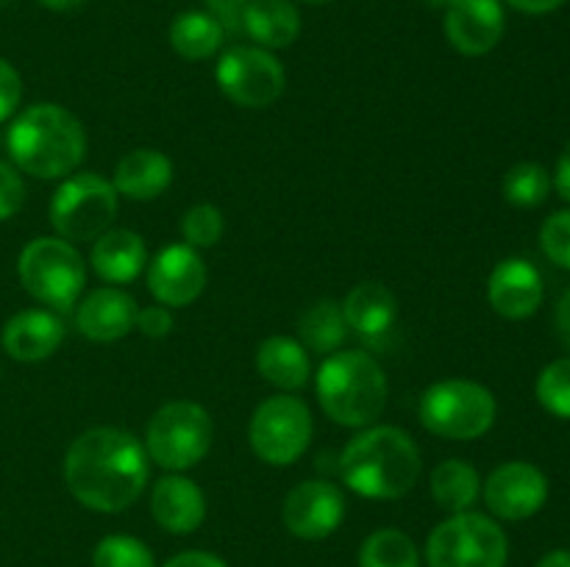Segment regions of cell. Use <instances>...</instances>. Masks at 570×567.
<instances>
[{
  "instance_id": "74e56055",
  "label": "cell",
  "mask_w": 570,
  "mask_h": 567,
  "mask_svg": "<svg viewBox=\"0 0 570 567\" xmlns=\"http://www.w3.org/2000/svg\"><path fill=\"white\" fill-rule=\"evenodd\" d=\"M165 567H226V561L206 550H184V554L173 556Z\"/></svg>"
},
{
  "instance_id": "30bf717a",
  "label": "cell",
  "mask_w": 570,
  "mask_h": 567,
  "mask_svg": "<svg viewBox=\"0 0 570 567\" xmlns=\"http://www.w3.org/2000/svg\"><path fill=\"white\" fill-rule=\"evenodd\" d=\"M254 454L273 467H287L312 442V411L295 395H273L256 406L248 426Z\"/></svg>"
},
{
  "instance_id": "5bb4252c",
  "label": "cell",
  "mask_w": 570,
  "mask_h": 567,
  "mask_svg": "<svg viewBox=\"0 0 570 567\" xmlns=\"http://www.w3.org/2000/svg\"><path fill=\"white\" fill-rule=\"evenodd\" d=\"M206 287V267L189 245H170L150 261L148 289L161 306H189Z\"/></svg>"
},
{
  "instance_id": "9c48e42d",
  "label": "cell",
  "mask_w": 570,
  "mask_h": 567,
  "mask_svg": "<svg viewBox=\"0 0 570 567\" xmlns=\"http://www.w3.org/2000/svg\"><path fill=\"white\" fill-rule=\"evenodd\" d=\"M117 198L111 181L95 172H76L61 181L50 200V222L67 242H89L109 231L117 217Z\"/></svg>"
},
{
  "instance_id": "f6af8a7d",
  "label": "cell",
  "mask_w": 570,
  "mask_h": 567,
  "mask_svg": "<svg viewBox=\"0 0 570 567\" xmlns=\"http://www.w3.org/2000/svg\"><path fill=\"white\" fill-rule=\"evenodd\" d=\"M304 3H328V0H304Z\"/></svg>"
},
{
  "instance_id": "7bdbcfd3",
  "label": "cell",
  "mask_w": 570,
  "mask_h": 567,
  "mask_svg": "<svg viewBox=\"0 0 570 567\" xmlns=\"http://www.w3.org/2000/svg\"><path fill=\"white\" fill-rule=\"evenodd\" d=\"M39 3L50 11H72V9H81L87 0H39Z\"/></svg>"
},
{
  "instance_id": "ab89813d",
  "label": "cell",
  "mask_w": 570,
  "mask_h": 567,
  "mask_svg": "<svg viewBox=\"0 0 570 567\" xmlns=\"http://www.w3.org/2000/svg\"><path fill=\"white\" fill-rule=\"evenodd\" d=\"M554 187L557 192L570 203V139L566 145V150L560 153V161H557V170H554Z\"/></svg>"
},
{
  "instance_id": "4316f807",
  "label": "cell",
  "mask_w": 570,
  "mask_h": 567,
  "mask_svg": "<svg viewBox=\"0 0 570 567\" xmlns=\"http://www.w3.org/2000/svg\"><path fill=\"white\" fill-rule=\"evenodd\" d=\"M301 339L315 354H337L348 337V322H345L343 306L337 300H317L312 309L304 311L298 322Z\"/></svg>"
},
{
  "instance_id": "d6986e66",
  "label": "cell",
  "mask_w": 570,
  "mask_h": 567,
  "mask_svg": "<svg viewBox=\"0 0 570 567\" xmlns=\"http://www.w3.org/2000/svg\"><path fill=\"white\" fill-rule=\"evenodd\" d=\"M65 339V326L53 311H17L3 326V348L17 361H42L56 354Z\"/></svg>"
},
{
  "instance_id": "7a4b0ae2",
  "label": "cell",
  "mask_w": 570,
  "mask_h": 567,
  "mask_svg": "<svg viewBox=\"0 0 570 567\" xmlns=\"http://www.w3.org/2000/svg\"><path fill=\"white\" fill-rule=\"evenodd\" d=\"M340 472L362 498L393 500L417 484L421 450L404 428L371 426L345 445Z\"/></svg>"
},
{
  "instance_id": "ba28073f",
  "label": "cell",
  "mask_w": 570,
  "mask_h": 567,
  "mask_svg": "<svg viewBox=\"0 0 570 567\" xmlns=\"http://www.w3.org/2000/svg\"><path fill=\"white\" fill-rule=\"evenodd\" d=\"M510 556L504 528L479 511L440 523L426 543L429 567H504Z\"/></svg>"
},
{
  "instance_id": "8992f818",
  "label": "cell",
  "mask_w": 570,
  "mask_h": 567,
  "mask_svg": "<svg viewBox=\"0 0 570 567\" xmlns=\"http://www.w3.org/2000/svg\"><path fill=\"white\" fill-rule=\"evenodd\" d=\"M421 422L443 439H476L495 422V398L488 387L465 378L438 381L421 395Z\"/></svg>"
},
{
  "instance_id": "836d02e7",
  "label": "cell",
  "mask_w": 570,
  "mask_h": 567,
  "mask_svg": "<svg viewBox=\"0 0 570 567\" xmlns=\"http://www.w3.org/2000/svg\"><path fill=\"white\" fill-rule=\"evenodd\" d=\"M26 203V183H22L17 167L0 161V222L14 217Z\"/></svg>"
},
{
  "instance_id": "cb8c5ba5",
  "label": "cell",
  "mask_w": 570,
  "mask_h": 567,
  "mask_svg": "<svg viewBox=\"0 0 570 567\" xmlns=\"http://www.w3.org/2000/svg\"><path fill=\"white\" fill-rule=\"evenodd\" d=\"M256 370L267 384L287 392L304 387L312 376L306 348L293 337H267L256 350Z\"/></svg>"
},
{
  "instance_id": "f35d334b",
  "label": "cell",
  "mask_w": 570,
  "mask_h": 567,
  "mask_svg": "<svg viewBox=\"0 0 570 567\" xmlns=\"http://www.w3.org/2000/svg\"><path fill=\"white\" fill-rule=\"evenodd\" d=\"M554 326H557V337L562 339V345L570 350V289L560 298L554 311Z\"/></svg>"
},
{
  "instance_id": "6da1fadb",
  "label": "cell",
  "mask_w": 570,
  "mask_h": 567,
  "mask_svg": "<svg viewBox=\"0 0 570 567\" xmlns=\"http://www.w3.org/2000/svg\"><path fill=\"white\" fill-rule=\"evenodd\" d=\"M65 481L78 504L117 515L145 493L148 450L120 428H89L67 448Z\"/></svg>"
},
{
  "instance_id": "8d00e7d4",
  "label": "cell",
  "mask_w": 570,
  "mask_h": 567,
  "mask_svg": "<svg viewBox=\"0 0 570 567\" xmlns=\"http://www.w3.org/2000/svg\"><path fill=\"white\" fill-rule=\"evenodd\" d=\"M145 337H167L173 331V315L167 306H148L137 311V326Z\"/></svg>"
},
{
  "instance_id": "f1b7e54d",
  "label": "cell",
  "mask_w": 570,
  "mask_h": 567,
  "mask_svg": "<svg viewBox=\"0 0 570 567\" xmlns=\"http://www.w3.org/2000/svg\"><path fill=\"white\" fill-rule=\"evenodd\" d=\"M504 198L512 206H521V209H534V206L543 203L551 192V176L543 165L538 161H521V165L510 167L504 176Z\"/></svg>"
},
{
  "instance_id": "44dd1931",
  "label": "cell",
  "mask_w": 570,
  "mask_h": 567,
  "mask_svg": "<svg viewBox=\"0 0 570 567\" xmlns=\"http://www.w3.org/2000/svg\"><path fill=\"white\" fill-rule=\"evenodd\" d=\"M173 183V161L161 150L139 148L122 156L115 167L111 187L128 200H154Z\"/></svg>"
},
{
  "instance_id": "ffe728a7",
  "label": "cell",
  "mask_w": 570,
  "mask_h": 567,
  "mask_svg": "<svg viewBox=\"0 0 570 567\" xmlns=\"http://www.w3.org/2000/svg\"><path fill=\"white\" fill-rule=\"evenodd\" d=\"M343 315L348 328H354L362 339L379 342L399 320V300L384 284L362 281L343 300Z\"/></svg>"
},
{
  "instance_id": "8fae6325",
  "label": "cell",
  "mask_w": 570,
  "mask_h": 567,
  "mask_svg": "<svg viewBox=\"0 0 570 567\" xmlns=\"http://www.w3.org/2000/svg\"><path fill=\"white\" fill-rule=\"evenodd\" d=\"M215 78L223 94L243 109H265L276 103L287 87V76L276 56L265 48H245V44L220 56Z\"/></svg>"
},
{
  "instance_id": "2e32d148",
  "label": "cell",
  "mask_w": 570,
  "mask_h": 567,
  "mask_svg": "<svg viewBox=\"0 0 570 567\" xmlns=\"http://www.w3.org/2000/svg\"><path fill=\"white\" fill-rule=\"evenodd\" d=\"M490 306L507 320H523L543 304V276L527 259H504L488 281Z\"/></svg>"
},
{
  "instance_id": "d4e9b609",
  "label": "cell",
  "mask_w": 570,
  "mask_h": 567,
  "mask_svg": "<svg viewBox=\"0 0 570 567\" xmlns=\"http://www.w3.org/2000/svg\"><path fill=\"white\" fill-rule=\"evenodd\" d=\"M432 498L440 509L460 515V511H471L482 495V478H479L476 467L468 465L462 459L440 461L432 472Z\"/></svg>"
},
{
  "instance_id": "603a6c76",
  "label": "cell",
  "mask_w": 570,
  "mask_h": 567,
  "mask_svg": "<svg viewBox=\"0 0 570 567\" xmlns=\"http://www.w3.org/2000/svg\"><path fill=\"white\" fill-rule=\"evenodd\" d=\"M243 31L265 50L289 48L301 33V14L289 0H248Z\"/></svg>"
},
{
  "instance_id": "b9f144b4",
  "label": "cell",
  "mask_w": 570,
  "mask_h": 567,
  "mask_svg": "<svg viewBox=\"0 0 570 567\" xmlns=\"http://www.w3.org/2000/svg\"><path fill=\"white\" fill-rule=\"evenodd\" d=\"M538 567H570V550H551L538 561Z\"/></svg>"
},
{
  "instance_id": "d6a6232c",
  "label": "cell",
  "mask_w": 570,
  "mask_h": 567,
  "mask_svg": "<svg viewBox=\"0 0 570 567\" xmlns=\"http://www.w3.org/2000/svg\"><path fill=\"white\" fill-rule=\"evenodd\" d=\"M540 248L554 265L570 270V211H557L540 228Z\"/></svg>"
},
{
  "instance_id": "3957f363",
  "label": "cell",
  "mask_w": 570,
  "mask_h": 567,
  "mask_svg": "<svg viewBox=\"0 0 570 567\" xmlns=\"http://www.w3.org/2000/svg\"><path fill=\"white\" fill-rule=\"evenodd\" d=\"M9 156L33 178H67L87 156V133L76 115L56 103L28 106L11 122Z\"/></svg>"
},
{
  "instance_id": "4fadbf2b",
  "label": "cell",
  "mask_w": 570,
  "mask_h": 567,
  "mask_svg": "<svg viewBox=\"0 0 570 567\" xmlns=\"http://www.w3.org/2000/svg\"><path fill=\"white\" fill-rule=\"evenodd\" d=\"M345 517V498L334 484L304 481L289 489L282 506V520L298 539H326Z\"/></svg>"
},
{
  "instance_id": "60d3db41",
  "label": "cell",
  "mask_w": 570,
  "mask_h": 567,
  "mask_svg": "<svg viewBox=\"0 0 570 567\" xmlns=\"http://www.w3.org/2000/svg\"><path fill=\"white\" fill-rule=\"evenodd\" d=\"M512 9L527 11V14H549V11L560 9L566 0H507Z\"/></svg>"
},
{
  "instance_id": "5b68a950",
  "label": "cell",
  "mask_w": 570,
  "mask_h": 567,
  "mask_svg": "<svg viewBox=\"0 0 570 567\" xmlns=\"http://www.w3.org/2000/svg\"><path fill=\"white\" fill-rule=\"evenodd\" d=\"M17 272L31 298L53 309H72L87 284V267L72 242L61 237H39L22 248Z\"/></svg>"
},
{
  "instance_id": "4dcf8cb0",
  "label": "cell",
  "mask_w": 570,
  "mask_h": 567,
  "mask_svg": "<svg viewBox=\"0 0 570 567\" xmlns=\"http://www.w3.org/2000/svg\"><path fill=\"white\" fill-rule=\"evenodd\" d=\"M538 400L546 411L554 417L570 420V356L557 359L540 372L538 378Z\"/></svg>"
},
{
  "instance_id": "ee69618b",
  "label": "cell",
  "mask_w": 570,
  "mask_h": 567,
  "mask_svg": "<svg viewBox=\"0 0 570 567\" xmlns=\"http://www.w3.org/2000/svg\"><path fill=\"white\" fill-rule=\"evenodd\" d=\"M429 3H432V6H440V3H443V6H449V0H429Z\"/></svg>"
},
{
  "instance_id": "1f68e13d",
  "label": "cell",
  "mask_w": 570,
  "mask_h": 567,
  "mask_svg": "<svg viewBox=\"0 0 570 567\" xmlns=\"http://www.w3.org/2000/svg\"><path fill=\"white\" fill-rule=\"evenodd\" d=\"M181 233L189 248H212L223 237V215L217 206L198 203L187 209L181 220Z\"/></svg>"
},
{
  "instance_id": "83f0119b",
  "label": "cell",
  "mask_w": 570,
  "mask_h": 567,
  "mask_svg": "<svg viewBox=\"0 0 570 567\" xmlns=\"http://www.w3.org/2000/svg\"><path fill=\"white\" fill-rule=\"evenodd\" d=\"M360 567H421V556L404 531L379 528L362 543Z\"/></svg>"
},
{
  "instance_id": "9a60e30c",
  "label": "cell",
  "mask_w": 570,
  "mask_h": 567,
  "mask_svg": "<svg viewBox=\"0 0 570 567\" xmlns=\"http://www.w3.org/2000/svg\"><path fill=\"white\" fill-rule=\"evenodd\" d=\"M445 37L462 56H484L504 37L501 0H449Z\"/></svg>"
},
{
  "instance_id": "7402d4cb",
  "label": "cell",
  "mask_w": 570,
  "mask_h": 567,
  "mask_svg": "<svg viewBox=\"0 0 570 567\" xmlns=\"http://www.w3.org/2000/svg\"><path fill=\"white\" fill-rule=\"evenodd\" d=\"M92 267L104 281L128 284L148 265V248L142 237L128 228H109L92 245Z\"/></svg>"
},
{
  "instance_id": "d590c367",
  "label": "cell",
  "mask_w": 570,
  "mask_h": 567,
  "mask_svg": "<svg viewBox=\"0 0 570 567\" xmlns=\"http://www.w3.org/2000/svg\"><path fill=\"white\" fill-rule=\"evenodd\" d=\"M206 11L220 22V28L226 33H243V14L248 0H204Z\"/></svg>"
},
{
  "instance_id": "ac0fdd59",
  "label": "cell",
  "mask_w": 570,
  "mask_h": 567,
  "mask_svg": "<svg viewBox=\"0 0 570 567\" xmlns=\"http://www.w3.org/2000/svg\"><path fill=\"white\" fill-rule=\"evenodd\" d=\"M150 511L154 520L170 534H193L206 517L204 489L189 478L170 472L159 478L150 493Z\"/></svg>"
},
{
  "instance_id": "e0dca14e",
  "label": "cell",
  "mask_w": 570,
  "mask_h": 567,
  "mask_svg": "<svg viewBox=\"0 0 570 567\" xmlns=\"http://www.w3.org/2000/svg\"><path fill=\"white\" fill-rule=\"evenodd\" d=\"M137 300L117 287H100L78 304L76 326L92 342H115L137 326Z\"/></svg>"
},
{
  "instance_id": "7c38bea8",
  "label": "cell",
  "mask_w": 570,
  "mask_h": 567,
  "mask_svg": "<svg viewBox=\"0 0 570 567\" xmlns=\"http://www.w3.org/2000/svg\"><path fill=\"white\" fill-rule=\"evenodd\" d=\"M549 498V478L529 461H507L484 481L488 509L501 520H527L538 515Z\"/></svg>"
},
{
  "instance_id": "e575fe53",
  "label": "cell",
  "mask_w": 570,
  "mask_h": 567,
  "mask_svg": "<svg viewBox=\"0 0 570 567\" xmlns=\"http://www.w3.org/2000/svg\"><path fill=\"white\" fill-rule=\"evenodd\" d=\"M22 98V81L20 72L9 64L6 59H0V122L9 120L17 111Z\"/></svg>"
},
{
  "instance_id": "f546056e",
  "label": "cell",
  "mask_w": 570,
  "mask_h": 567,
  "mask_svg": "<svg viewBox=\"0 0 570 567\" xmlns=\"http://www.w3.org/2000/svg\"><path fill=\"white\" fill-rule=\"evenodd\" d=\"M95 567H156L148 545L128 534H109L95 545Z\"/></svg>"
},
{
  "instance_id": "277c9868",
  "label": "cell",
  "mask_w": 570,
  "mask_h": 567,
  "mask_svg": "<svg viewBox=\"0 0 570 567\" xmlns=\"http://www.w3.org/2000/svg\"><path fill=\"white\" fill-rule=\"evenodd\" d=\"M317 400L340 426H373L387 406V376L365 350H337L317 370Z\"/></svg>"
},
{
  "instance_id": "484cf974",
  "label": "cell",
  "mask_w": 570,
  "mask_h": 567,
  "mask_svg": "<svg viewBox=\"0 0 570 567\" xmlns=\"http://www.w3.org/2000/svg\"><path fill=\"white\" fill-rule=\"evenodd\" d=\"M226 31L209 11H181L170 22V44L181 59L200 61L220 50Z\"/></svg>"
},
{
  "instance_id": "52a82bcc",
  "label": "cell",
  "mask_w": 570,
  "mask_h": 567,
  "mask_svg": "<svg viewBox=\"0 0 570 567\" xmlns=\"http://www.w3.org/2000/svg\"><path fill=\"white\" fill-rule=\"evenodd\" d=\"M212 437H215V422L204 406L193 400H173L150 417L145 450L159 467L181 472L209 454Z\"/></svg>"
}]
</instances>
